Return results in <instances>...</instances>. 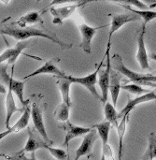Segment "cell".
<instances>
[{
    "mask_svg": "<svg viewBox=\"0 0 156 160\" xmlns=\"http://www.w3.org/2000/svg\"><path fill=\"white\" fill-rule=\"evenodd\" d=\"M11 25V24H10ZM2 35H7L9 37H12L16 40H25L29 39L31 38H47L56 44H58L63 49H70L72 47V44H68L66 42H63L60 40L55 34H50L46 33L40 29H37L36 27H16V26H2L1 28Z\"/></svg>",
    "mask_w": 156,
    "mask_h": 160,
    "instance_id": "1",
    "label": "cell"
},
{
    "mask_svg": "<svg viewBox=\"0 0 156 160\" xmlns=\"http://www.w3.org/2000/svg\"><path fill=\"white\" fill-rule=\"evenodd\" d=\"M111 60H112V68L123 73L124 76H126L131 82L140 85H149V86L156 87V76L141 74L129 69L124 64L120 54H114Z\"/></svg>",
    "mask_w": 156,
    "mask_h": 160,
    "instance_id": "2",
    "label": "cell"
},
{
    "mask_svg": "<svg viewBox=\"0 0 156 160\" xmlns=\"http://www.w3.org/2000/svg\"><path fill=\"white\" fill-rule=\"evenodd\" d=\"M42 98V95H38L37 98L33 100L31 105V118L34 125L35 129L39 133V135L42 137L45 142L48 144H52V141L49 138L45 126L43 121V112L44 108L40 105V98Z\"/></svg>",
    "mask_w": 156,
    "mask_h": 160,
    "instance_id": "3",
    "label": "cell"
},
{
    "mask_svg": "<svg viewBox=\"0 0 156 160\" xmlns=\"http://www.w3.org/2000/svg\"><path fill=\"white\" fill-rule=\"evenodd\" d=\"M7 65L1 67V82L2 83H4L5 85H7L8 88H11L13 93L17 96V98H19L20 102L23 105H25L26 103H28L30 101V99L24 100L23 98V89H24V84L25 82H22V81H18L13 79V70H14V66L12 68V71L11 74L8 75L7 72Z\"/></svg>",
    "mask_w": 156,
    "mask_h": 160,
    "instance_id": "4",
    "label": "cell"
},
{
    "mask_svg": "<svg viewBox=\"0 0 156 160\" xmlns=\"http://www.w3.org/2000/svg\"><path fill=\"white\" fill-rule=\"evenodd\" d=\"M103 63H104V58L101 61V63L97 66V68L95 69V71L89 74V75H87V76H84V77H72V76L66 75V78L68 80H70L73 83H78V84H80V85L84 86L95 98L102 101V96H99V94L97 93V90L95 88V83L97 82L98 72H99V69L102 68Z\"/></svg>",
    "mask_w": 156,
    "mask_h": 160,
    "instance_id": "5",
    "label": "cell"
},
{
    "mask_svg": "<svg viewBox=\"0 0 156 160\" xmlns=\"http://www.w3.org/2000/svg\"><path fill=\"white\" fill-rule=\"evenodd\" d=\"M110 50H106V68L102 69V68L99 69L98 72V85L101 90L102 94V102L106 103L108 100L109 97V92H110V70H111V64H110Z\"/></svg>",
    "mask_w": 156,
    "mask_h": 160,
    "instance_id": "6",
    "label": "cell"
},
{
    "mask_svg": "<svg viewBox=\"0 0 156 160\" xmlns=\"http://www.w3.org/2000/svg\"><path fill=\"white\" fill-rule=\"evenodd\" d=\"M141 18L139 15L134 13V14H116V15H111V23H110V29L109 33V38H108V45L107 49H110V44H111V38L113 34L118 31L123 25L125 23L135 22V21H140Z\"/></svg>",
    "mask_w": 156,
    "mask_h": 160,
    "instance_id": "7",
    "label": "cell"
},
{
    "mask_svg": "<svg viewBox=\"0 0 156 160\" xmlns=\"http://www.w3.org/2000/svg\"><path fill=\"white\" fill-rule=\"evenodd\" d=\"M95 127H89V128H83V127H78L73 125L72 123H70V121H66L64 122V125L59 126V128H62L65 130L66 132V138H65V142H63V146H66L68 145L69 142L72 141L75 138L80 137V136H84L85 134L89 133Z\"/></svg>",
    "mask_w": 156,
    "mask_h": 160,
    "instance_id": "8",
    "label": "cell"
},
{
    "mask_svg": "<svg viewBox=\"0 0 156 160\" xmlns=\"http://www.w3.org/2000/svg\"><path fill=\"white\" fill-rule=\"evenodd\" d=\"M95 128H96L98 136L100 137L103 144V149H102V159H104L106 157L107 158H112L113 153L110 148V146L108 145L109 138H110V127L111 123L109 122L108 120H105L101 122L100 124H96L94 126Z\"/></svg>",
    "mask_w": 156,
    "mask_h": 160,
    "instance_id": "9",
    "label": "cell"
},
{
    "mask_svg": "<svg viewBox=\"0 0 156 160\" xmlns=\"http://www.w3.org/2000/svg\"><path fill=\"white\" fill-rule=\"evenodd\" d=\"M60 60L61 59L59 57H52L51 59L48 60L42 67L36 69L32 73L24 76L22 79L27 80L29 78H32V77H35V76H37V75H41V74H53V75H56L57 77L65 76L66 73L63 72L59 68H57V63H59Z\"/></svg>",
    "mask_w": 156,
    "mask_h": 160,
    "instance_id": "10",
    "label": "cell"
},
{
    "mask_svg": "<svg viewBox=\"0 0 156 160\" xmlns=\"http://www.w3.org/2000/svg\"><path fill=\"white\" fill-rule=\"evenodd\" d=\"M107 25H101L98 27H92L86 23H80L79 25L80 32L81 34V42L80 44V47L86 52L90 53L91 52V44H92V39L97 33V31L103 27H106Z\"/></svg>",
    "mask_w": 156,
    "mask_h": 160,
    "instance_id": "11",
    "label": "cell"
},
{
    "mask_svg": "<svg viewBox=\"0 0 156 160\" xmlns=\"http://www.w3.org/2000/svg\"><path fill=\"white\" fill-rule=\"evenodd\" d=\"M31 100V99H30ZM24 108L23 112H22V116L21 118L15 123L14 126H12L11 128H7L6 131L2 132L0 134V139L2 140L3 138H5L6 136L9 135V134H12V133H16V132H20L22 131V129H24L27 126H28V123H29V120L31 118V106H30V101L28 103H26L25 105L22 106Z\"/></svg>",
    "mask_w": 156,
    "mask_h": 160,
    "instance_id": "12",
    "label": "cell"
},
{
    "mask_svg": "<svg viewBox=\"0 0 156 160\" xmlns=\"http://www.w3.org/2000/svg\"><path fill=\"white\" fill-rule=\"evenodd\" d=\"M145 33H146V25L142 24L141 31L139 32V38H138V52H137V60L143 69H150L149 64V57L145 46Z\"/></svg>",
    "mask_w": 156,
    "mask_h": 160,
    "instance_id": "13",
    "label": "cell"
},
{
    "mask_svg": "<svg viewBox=\"0 0 156 160\" xmlns=\"http://www.w3.org/2000/svg\"><path fill=\"white\" fill-rule=\"evenodd\" d=\"M156 99V94L155 91H151L149 93H146V94H143L134 99H130L128 100L127 104L125 105V107L118 113V117L119 119H122L124 116H126V115H129V113L139 104H142V103H146V102H149V101H152V100H155Z\"/></svg>",
    "mask_w": 156,
    "mask_h": 160,
    "instance_id": "14",
    "label": "cell"
},
{
    "mask_svg": "<svg viewBox=\"0 0 156 160\" xmlns=\"http://www.w3.org/2000/svg\"><path fill=\"white\" fill-rule=\"evenodd\" d=\"M28 40H20L14 47L8 48L5 50L0 56V62L3 63L5 61L7 62V65H11L15 63L17 58L19 57L20 54L22 53V51L29 45Z\"/></svg>",
    "mask_w": 156,
    "mask_h": 160,
    "instance_id": "15",
    "label": "cell"
},
{
    "mask_svg": "<svg viewBox=\"0 0 156 160\" xmlns=\"http://www.w3.org/2000/svg\"><path fill=\"white\" fill-rule=\"evenodd\" d=\"M83 6V4H73L70 6H66V7H62V8H51L49 9L50 13L53 16V20L52 22L54 24H58V25H62L63 22L67 19L71 14H73V12L80 7Z\"/></svg>",
    "mask_w": 156,
    "mask_h": 160,
    "instance_id": "16",
    "label": "cell"
},
{
    "mask_svg": "<svg viewBox=\"0 0 156 160\" xmlns=\"http://www.w3.org/2000/svg\"><path fill=\"white\" fill-rule=\"evenodd\" d=\"M97 135H98L97 130H95V128L89 133L84 135L83 141H82L80 146L76 151L75 159L78 160L80 158H81L83 156H88V155H90L92 153L94 144L97 140Z\"/></svg>",
    "mask_w": 156,
    "mask_h": 160,
    "instance_id": "17",
    "label": "cell"
},
{
    "mask_svg": "<svg viewBox=\"0 0 156 160\" xmlns=\"http://www.w3.org/2000/svg\"><path fill=\"white\" fill-rule=\"evenodd\" d=\"M124 74L121 73L120 71L114 69L113 68L110 70V92L112 99L113 105L116 107L117 105V100L119 98L120 90L122 89L121 85V80L123 78Z\"/></svg>",
    "mask_w": 156,
    "mask_h": 160,
    "instance_id": "18",
    "label": "cell"
},
{
    "mask_svg": "<svg viewBox=\"0 0 156 160\" xmlns=\"http://www.w3.org/2000/svg\"><path fill=\"white\" fill-rule=\"evenodd\" d=\"M24 110V108H18L15 104V100H14V98H13V91L11 88H8V91H7V95L6 97V112H7V114H6V128H9V121L12 117V115L17 112H22Z\"/></svg>",
    "mask_w": 156,
    "mask_h": 160,
    "instance_id": "19",
    "label": "cell"
},
{
    "mask_svg": "<svg viewBox=\"0 0 156 160\" xmlns=\"http://www.w3.org/2000/svg\"><path fill=\"white\" fill-rule=\"evenodd\" d=\"M42 12L40 11H32L29 12L27 14H25L24 16H22L21 18H19L18 21L13 22L11 24L12 25H18L20 27H26L27 24H34V23H37L39 22L40 24L44 23L43 19L41 18V14Z\"/></svg>",
    "mask_w": 156,
    "mask_h": 160,
    "instance_id": "20",
    "label": "cell"
},
{
    "mask_svg": "<svg viewBox=\"0 0 156 160\" xmlns=\"http://www.w3.org/2000/svg\"><path fill=\"white\" fill-rule=\"evenodd\" d=\"M57 78H59L57 84H58L59 89L62 94L63 102L72 105V101H71V98H70V86L73 82L66 78V74L65 76H61V77H57Z\"/></svg>",
    "mask_w": 156,
    "mask_h": 160,
    "instance_id": "21",
    "label": "cell"
},
{
    "mask_svg": "<svg viewBox=\"0 0 156 160\" xmlns=\"http://www.w3.org/2000/svg\"><path fill=\"white\" fill-rule=\"evenodd\" d=\"M39 148H44V142H41L37 140V137L34 136V133L31 129H29V138L22 151L18 153V155H22L24 153H34Z\"/></svg>",
    "mask_w": 156,
    "mask_h": 160,
    "instance_id": "22",
    "label": "cell"
},
{
    "mask_svg": "<svg viewBox=\"0 0 156 160\" xmlns=\"http://www.w3.org/2000/svg\"><path fill=\"white\" fill-rule=\"evenodd\" d=\"M72 105L66 102H62L58 105L54 111V118L60 122H66L69 120V111Z\"/></svg>",
    "mask_w": 156,
    "mask_h": 160,
    "instance_id": "23",
    "label": "cell"
},
{
    "mask_svg": "<svg viewBox=\"0 0 156 160\" xmlns=\"http://www.w3.org/2000/svg\"><path fill=\"white\" fill-rule=\"evenodd\" d=\"M104 113H105V118L106 120H108L109 122L111 123L112 126L114 127H118V112L115 109V106L113 105V103H110L109 101L106 102L105 108H104Z\"/></svg>",
    "mask_w": 156,
    "mask_h": 160,
    "instance_id": "24",
    "label": "cell"
},
{
    "mask_svg": "<svg viewBox=\"0 0 156 160\" xmlns=\"http://www.w3.org/2000/svg\"><path fill=\"white\" fill-rule=\"evenodd\" d=\"M129 120V115L124 116L121 119V122L119 123L118 127H117V132H118V136H119V159H122V154H123V142H124V137L125 134V130H126V126Z\"/></svg>",
    "mask_w": 156,
    "mask_h": 160,
    "instance_id": "25",
    "label": "cell"
},
{
    "mask_svg": "<svg viewBox=\"0 0 156 160\" xmlns=\"http://www.w3.org/2000/svg\"><path fill=\"white\" fill-rule=\"evenodd\" d=\"M154 158H156V135L154 132H152L149 135L148 148L146 153L142 157V159L151 160Z\"/></svg>",
    "mask_w": 156,
    "mask_h": 160,
    "instance_id": "26",
    "label": "cell"
},
{
    "mask_svg": "<svg viewBox=\"0 0 156 160\" xmlns=\"http://www.w3.org/2000/svg\"><path fill=\"white\" fill-rule=\"evenodd\" d=\"M129 10H131L133 13H136L140 16V18L143 20V24L146 25L148 22H152L153 20L156 19V11L155 10H149V9H140V10H136L131 8L130 7H126Z\"/></svg>",
    "mask_w": 156,
    "mask_h": 160,
    "instance_id": "27",
    "label": "cell"
},
{
    "mask_svg": "<svg viewBox=\"0 0 156 160\" xmlns=\"http://www.w3.org/2000/svg\"><path fill=\"white\" fill-rule=\"evenodd\" d=\"M122 89L129 92L130 94H133V95H143V94H146V93H149L151 91L147 90V89H144L143 87H141L140 84H138V83H131V84H124V85H122Z\"/></svg>",
    "mask_w": 156,
    "mask_h": 160,
    "instance_id": "28",
    "label": "cell"
},
{
    "mask_svg": "<svg viewBox=\"0 0 156 160\" xmlns=\"http://www.w3.org/2000/svg\"><path fill=\"white\" fill-rule=\"evenodd\" d=\"M44 148L47 149L55 158L60 160H65L68 157H67V154L66 151L62 150V149H58V148H53L51 146H50L49 144H46L44 143Z\"/></svg>",
    "mask_w": 156,
    "mask_h": 160,
    "instance_id": "29",
    "label": "cell"
},
{
    "mask_svg": "<svg viewBox=\"0 0 156 160\" xmlns=\"http://www.w3.org/2000/svg\"><path fill=\"white\" fill-rule=\"evenodd\" d=\"M99 2L101 0H51L50 6H53V5H60V4H64V3H73V4H88V3H92V2Z\"/></svg>",
    "mask_w": 156,
    "mask_h": 160,
    "instance_id": "30",
    "label": "cell"
},
{
    "mask_svg": "<svg viewBox=\"0 0 156 160\" xmlns=\"http://www.w3.org/2000/svg\"><path fill=\"white\" fill-rule=\"evenodd\" d=\"M123 3H124L125 5H131V6H135L139 9H149V6L146 5L144 2H142L141 0H123Z\"/></svg>",
    "mask_w": 156,
    "mask_h": 160,
    "instance_id": "31",
    "label": "cell"
},
{
    "mask_svg": "<svg viewBox=\"0 0 156 160\" xmlns=\"http://www.w3.org/2000/svg\"><path fill=\"white\" fill-rule=\"evenodd\" d=\"M141 1H142V2H144L146 5L151 6V7L156 6V0H141Z\"/></svg>",
    "mask_w": 156,
    "mask_h": 160,
    "instance_id": "32",
    "label": "cell"
},
{
    "mask_svg": "<svg viewBox=\"0 0 156 160\" xmlns=\"http://www.w3.org/2000/svg\"><path fill=\"white\" fill-rule=\"evenodd\" d=\"M151 58H152L153 60L156 61V53H152V54H151Z\"/></svg>",
    "mask_w": 156,
    "mask_h": 160,
    "instance_id": "33",
    "label": "cell"
},
{
    "mask_svg": "<svg viewBox=\"0 0 156 160\" xmlns=\"http://www.w3.org/2000/svg\"><path fill=\"white\" fill-rule=\"evenodd\" d=\"M9 1H10V0H1L2 4H5V5L8 4V2H9Z\"/></svg>",
    "mask_w": 156,
    "mask_h": 160,
    "instance_id": "34",
    "label": "cell"
},
{
    "mask_svg": "<svg viewBox=\"0 0 156 160\" xmlns=\"http://www.w3.org/2000/svg\"><path fill=\"white\" fill-rule=\"evenodd\" d=\"M37 2H40V1H42V0H36Z\"/></svg>",
    "mask_w": 156,
    "mask_h": 160,
    "instance_id": "35",
    "label": "cell"
}]
</instances>
